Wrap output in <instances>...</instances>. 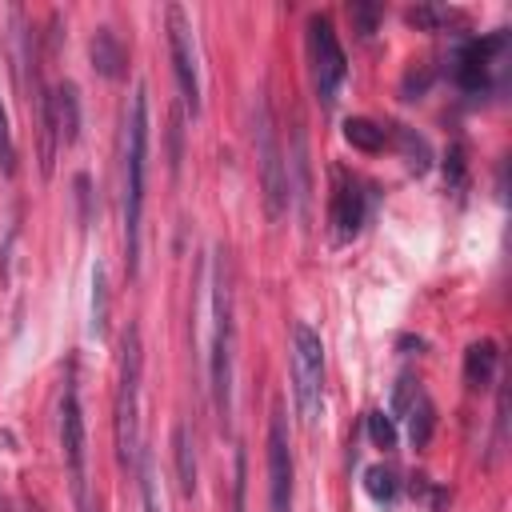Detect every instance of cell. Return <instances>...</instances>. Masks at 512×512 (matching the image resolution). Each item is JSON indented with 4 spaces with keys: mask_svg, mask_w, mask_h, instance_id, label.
Instances as JSON below:
<instances>
[{
    "mask_svg": "<svg viewBox=\"0 0 512 512\" xmlns=\"http://www.w3.org/2000/svg\"><path fill=\"white\" fill-rule=\"evenodd\" d=\"M92 288H96V296H92V312H96V320H92V328L96 332H104V316H108V300H104V268L96 264V272H92Z\"/></svg>",
    "mask_w": 512,
    "mask_h": 512,
    "instance_id": "484cf974",
    "label": "cell"
},
{
    "mask_svg": "<svg viewBox=\"0 0 512 512\" xmlns=\"http://www.w3.org/2000/svg\"><path fill=\"white\" fill-rule=\"evenodd\" d=\"M348 16L360 24V36H372V32H376V20L384 16V8H380V4H352Z\"/></svg>",
    "mask_w": 512,
    "mask_h": 512,
    "instance_id": "d4e9b609",
    "label": "cell"
},
{
    "mask_svg": "<svg viewBox=\"0 0 512 512\" xmlns=\"http://www.w3.org/2000/svg\"><path fill=\"white\" fill-rule=\"evenodd\" d=\"M452 76L460 84V92L468 96H488L504 84L508 76V28H496L488 36H476V40H464L452 56Z\"/></svg>",
    "mask_w": 512,
    "mask_h": 512,
    "instance_id": "277c9868",
    "label": "cell"
},
{
    "mask_svg": "<svg viewBox=\"0 0 512 512\" xmlns=\"http://www.w3.org/2000/svg\"><path fill=\"white\" fill-rule=\"evenodd\" d=\"M408 20L412 24H424V28H440V24L460 20V12L456 8H408Z\"/></svg>",
    "mask_w": 512,
    "mask_h": 512,
    "instance_id": "603a6c76",
    "label": "cell"
},
{
    "mask_svg": "<svg viewBox=\"0 0 512 512\" xmlns=\"http://www.w3.org/2000/svg\"><path fill=\"white\" fill-rule=\"evenodd\" d=\"M140 376H144V344L140 328L128 324L120 336V376H116V404H112V428H116V456L120 468L136 472L140 464Z\"/></svg>",
    "mask_w": 512,
    "mask_h": 512,
    "instance_id": "3957f363",
    "label": "cell"
},
{
    "mask_svg": "<svg viewBox=\"0 0 512 512\" xmlns=\"http://www.w3.org/2000/svg\"><path fill=\"white\" fill-rule=\"evenodd\" d=\"M504 432H508V380H500V388H496V436H492V452H500Z\"/></svg>",
    "mask_w": 512,
    "mask_h": 512,
    "instance_id": "cb8c5ba5",
    "label": "cell"
},
{
    "mask_svg": "<svg viewBox=\"0 0 512 512\" xmlns=\"http://www.w3.org/2000/svg\"><path fill=\"white\" fill-rule=\"evenodd\" d=\"M388 136H396V144H400V152L408 156V168H416V172H424L428 168V144L412 132V128H404V124H392L388 128Z\"/></svg>",
    "mask_w": 512,
    "mask_h": 512,
    "instance_id": "d6986e66",
    "label": "cell"
},
{
    "mask_svg": "<svg viewBox=\"0 0 512 512\" xmlns=\"http://www.w3.org/2000/svg\"><path fill=\"white\" fill-rule=\"evenodd\" d=\"M144 176H148V88L140 84L124 116V264H128V276L140 272Z\"/></svg>",
    "mask_w": 512,
    "mask_h": 512,
    "instance_id": "6da1fadb",
    "label": "cell"
},
{
    "mask_svg": "<svg viewBox=\"0 0 512 512\" xmlns=\"http://www.w3.org/2000/svg\"><path fill=\"white\" fill-rule=\"evenodd\" d=\"M392 404H396V412L408 420V436H412V444L416 448H424L428 444V436H432V400H428V392L416 384V380H400L396 384V392H392Z\"/></svg>",
    "mask_w": 512,
    "mask_h": 512,
    "instance_id": "8fae6325",
    "label": "cell"
},
{
    "mask_svg": "<svg viewBox=\"0 0 512 512\" xmlns=\"http://www.w3.org/2000/svg\"><path fill=\"white\" fill-rule=\"evenodd\" d=\"M328 216H332V228L340 232V236H352V232H360V224H364V216H368V200H364V188L356 184V180H336V192H332V208H328Z\"/></svg>",
    "mask_w": 512,
    "mask_h": 512,
    "instance_id": "7c38bea8",
    "label": "cell"
},
{
    "mask_svg": "<svg viewBox=\"0 0 512 512\" xmlns=\"http://www.w3.org/2000/svg\"><path fill=\"white\" fill-rule=\"evenodd\" d=\"M304 32H308L304 40H308V72H312L316 100H320V104H336L340 84H344V76H348V60H344L340 36H336L332 20L320 16V12L308 16Z\"/></svg>",
    "mask_w": 512,
    "mask_h": 512,
    "instance_id": "ba28073f",
    "label": "cell"
},
{
    "mask_svg": "<svg viewBox=\"0 0 512 512\" xmlns=\"http://www.w3.org/2000/svg\"><path fill=\"white\" fill-rule=\"evenodd\" d=\"M124 64H128V52H124L120 36H116L108 24L96 28V36H92V68H96L100 76L116 80V76H124Z\"/></svg>",
    "mask_w": 512,
    "mask_h": 512,
    "instance_id": "9a60e30c",
    "label": "cell"
},
{
    "mask_svg": "<svg viewBox=\"0 0 512 512\" xmlns=\"http://www.w3.org/2000/svg\"><path fill=\"white\" fill-rule=\"evenodd\" d=\"M0 172L16 176V140H12V124H8V108L0 100Z\"/></svg>",
    "mask_w": 512,
    "mask_h": 512,
    "instance_id": "ffe728a7",
    "label": "cell"
},
{
    "mask_svg": "<svg viewBox=\"0 0 512 512\" xmlns=\"http://www.w3.org/2000/svg\"><path fill=\"white\" fill-rule=\"evenodd\" d=\"M292 400L304 424H316L324 412V340L312 324H292Z\"/></svg>",
    "mask_w": 512,
    "mask_h": 512,
    "instance_id": "5b68a950",
    "label": "cell"
},
{
    "mask_svg": "<svg viewBox=\"0 0 512 512\" xmlns=\"http://www.w3.org/2000/svg\"><path fill=\"white\" fill-rule=\"evenodd\" d=\"M368 436H372V444L376 448H396V424H392V416H384V412H368Z\"/></svg>",
    "mask_w": 512,
    "mask_h": 512,
    "instance_id": "7402d4cb",
    "label": "cell"
},
{
    "mask_svg": "<svg viewBox=\"0 0 512 512\" xmlns=\"http://www.w3.org/2000/svg\"><path fill=\"white\" fill-rule=\"evenodd\" d=\"M232 376H236V320H232V284L224 248L212 260V340H208V388L220 428L232 420Z\"/></svg>",
    "mask_w": 512,
    "mask_h": 512,
    "instance_id": "7a4b0ae2",
    "label": "cell"
},
{
    "mask_svg": "<svg viewBox=\"0 0 512 512\" xmlns=\"http://www.w3.org/2000/svg\"><path fill=\"white\" fill-rule=\"evenodd\" d=\"M344 140H348L352 148H360V152H380V148L388 144V128L376 124V120L352 116V120H344Z\"/></svg>",
    "mask_w": 512,
    "mask_h": 512,
    "instance_id": "e0dca14e",
    "label": "cell"
},
{
    "mask_svg": "<svg viewBox=\"0 0 512 512\" xmlns=\"http://www.w3.org/2000/svg\"><path fill=\"white\" fill-rule=\"evenodd\" d=\"M56 424H60V452H64V464H68V480H72V500H76V512H96V500L88 492V436H84V408H80V392H76V380L68 376L64 388H60V412H56Z\"/></svg>",
    "mask_w": 512,
    "mask_h": 512,
    "instance_id": "52a82bcc",
    "label": "cell"
},
{
    "mask_svg": "<svg viewBox=\"0 0 512 512\" xmlns=\"http://www.w3.org/2000/svg\"><path fill=\"white\" fill-rule=\"evenodd\" d=\"M232 512H248V456L236 448V472H232Z\"/></svg>",
    "mask_w": 512,
    "mask_h": 512,
    "instance_id": "44dd1931",
    "label": "cell"
},
{
    "mask_svg": "<svg viewBox=\"0 0 512 512\" xmlns=\"http://www.w3.org/2000/svg\"><path fill=\"white\" fill-rule=\"evenodd\" d=\"M364 492H368L372 500H380V504H392V500L400 496V480H396V472H392V468L376 464V468H368V472H364Z\"/></svg>",
    "mask_w": 512,
    "mask_h": 512,
    "instance_id": "ac0fdd59",
    "label": "cell"
},
{
    "mask_svg": "<svg viewBox=\"0 0 512 512\" xmlns=\"http://www.w3.org/2000/svg\"><path fill=\"white\" fill-rule=\"evenodd\" d=\"M48 112H52V124H56L60 144H72L80 136V92H76L72 80H60L48 92Z\"/></svg>",
    "mask_w": 512,
    "mask_h": 512,
    "instance_id": "4fadbf2b",
    "label": "cell"
},
{
    "mask_svg": "<svg viewBox=\"0 0 512 512\" xmlns=\"http://www.w3.org/2000/svg\"><path fill=\"white\" fill-rule=\"evenodd\" d=\"M168 20V52H172V72H176V88L184 96V108L196 116L200 112V68H196V44H192V24L188 12L180 4L164 8Z\"/></svg>",
    "mask_w": 512,
    "mask_h": 512,
    "instance_id": "9c48e42d",
    "label": "cell"
},
{
    "mask_svg": "<svg viewBox=\"0 0 512 512\" xmlns=\"http://www.w3.org/2000/svg\"><path fill=\"white\" fill-rule=\"evenodd\" d=\"M172 460H176V488H180V496H192L196 492V444H192L188 424H176V432H172Z\"/></svg>",
    "mask_w": 512,
    "mask_h": 512,
    "instance_id": "2e32d148",
    "label": "cell"
},
{
    "mask_svg": "<svg viewBox=\"0 0 512 512\" xmlns=\"http://www.w3.org/2000/svg\"><path fill=\"white\" fill-rule=\"evenodd\" d=\"M252 140H256V160H260V184H264V204H268V216L280 220L284 208H288V160L280 152V136H276V120H272V104L268 96L260 92L256 104H252Z\"/></svg>",
    "mask_w": 512,
    "mask_h": 512,
    "instance_id": "8992f818",
    "label": "cell"
},
{
    "mask_svg": "<svg viewBox=\"0 0 512 512\" xmlns=\"http://www.w3.org/2000/svg\"><path fill=\"white\" fill-rule=\"evenodd\" d=\"M292 492H296V464H292L288 424H284V412L276 404L272 420H268V508L292 512Z\"/></svg>",
    "mask_w": 512,
    "mask_h": 512,
    "instance_id": "30bf717a",
    "label": "cell"
},
{
    "mask_svg": "<svg viewBox=\"0 0 512 512\" xmlns=\"http://www.w3.org/2000/svg\"><path fill=\"white\" fill-rule=\"evenodd\" d=\"M496 372H500V348H496V340L468 344V352H464V384L468 388H488V384H496Z\"/></svg>",
    "mask_w": 512,
    "mask_h": 512,
    "instance_id": "5bb4252c",
    "label": "cell"
}]
</instances>
